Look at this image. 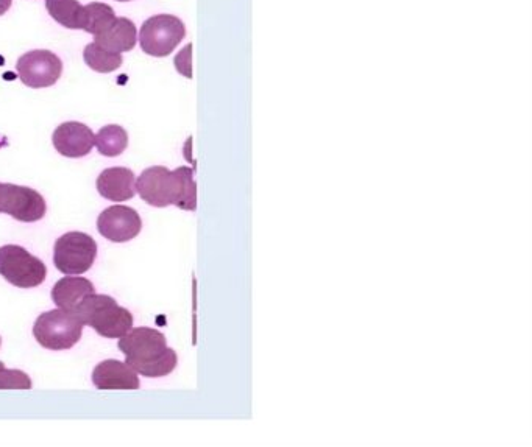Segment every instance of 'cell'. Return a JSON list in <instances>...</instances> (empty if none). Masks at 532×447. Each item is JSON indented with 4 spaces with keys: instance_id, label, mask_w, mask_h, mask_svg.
I'll use <instances>...</instances> for the list:
<instances>
[{
    "instance_id": "obj_1",
    "label": "cell",
    "mask_w": 532,
    "mask_h": 447,
    "mask_svg": "<svg viewBox=\"0 0 532 447\" xmlns=\"http://www.w3.org/2000/svg\"><path fill=\"white\" fill-rule=\"evenodd\" d=\"M136 192L155 208L177 206L183 211H196L197 184L194 170L189 167H178L169 170L167 167H149L139 175L136 181Z\"/></svg>"
},
{
    "instance_id": "obj_2",
    "label": "cell",
    "mask_w": 532,
    "mask_h": 447,
    "mask_svg": "<svg viewBox=\"0 0 532 447\" xmlns=\"http://www.w3.org/2000/svg\"><path fill=\"white\" fill-rule=\"evenodd\" d=\"M118 346L127 359V365L142 376L157 379L177 368V352L167 346L166 337L157 329H130L122 335Z\"/></svg>"
},
{
    "instance_id": "obj_3",
    "label": "cell",
    "mask_w": 532,
    "mask_h": 447,
    "mask_svg": "<svg viewBox=\"0 0 532 447\" xmlns=\"http://www.w3.org/2000/svg\"><path fill=\"white\" fill-rule=\"evenodd\" d=\"M75 314L100 337L121 338L133 328V315L108 295L91 293L79 304Z\"/></svg>"
},
{
    "instance_id": "obj_4",
    "label": "cell",
    "mask_w": 532,
    "mask_h": 447,
    "mask_svg": "<svg viewBox=\"0 0 532 447\" xmlns=\"http://www.w3.org/2000/svg\"><path fill=\"white\" fill-rule=\"evenodd\" d=\"M85 324L71 310L44 312L33 326L36 342L50 351H66L80 342Z\"/></svg>"
},
{
    "instance_id": "obj_5",
    "label": "cell",
    "mask_w": 532,
    "mask_h": 447,
    "mask_svg": "<svg viewBox=\"0 0 532 447\" xmlns=\"http://www.w3.org/2000/svg\"><path fill=\"white\" fill-rule=\"evenodd\" d=\"M0 276L19 289H33L46 281L47 267L18 245L0 248Z\"/></svg>"
},
{
    "instance_id": "obj_6",
    "label": "cell",
    "mask_w": 532,
    "mask_h": 447,
    "mask_svg": "<svg viewBox=\"0 0 532 447\" xmlns=\"http://www.w3.org/2000/svg\"><path fill=\"white\" fill-rule=\"evenodd\" d=\"M186 27L174 15H157L147 19L139 30V44L150 57L163 58L171 55L185 39Z\"/></svg>"
},
{
    "instance_id": "obj_7",
    "label": "cell",
    "mask_w": 532,
    "mask_h": 447,
    "mask_svg": "<svg viewBox=\"0 0 532 447\" xmlns=\"http://www.w3.org/2000/svg\"><path fill=\"white\" fill-rule=\"evenodd\" d=\"M97 243L85 233H68L55 242L54 264L64 275H83L93 267Z\"/></svg>"
},
{
    "instance_id": "obj_8",
    "label": "cell",
    "mask_w": 532,
    "mask_h": 447,
    "mask_svg": "<svg viewBox=\"0 0 532 447\" xmlns=\"http://www.w3.org/2000/svg\"><path fill=\"white\" fill-rule=\"evenodd\" d=\"M46 200L30 187L0 183V214H8L18 222H40L46 215Z\"/></svg>"
},
{
    "instance_id": "obj_9",
    "label": "cell",
    "mask_w": 532,
    "mask_h": 447,
    "mask_svg": "<svg viewBox=\"0 0 532 447\" xmlns=\"http://www.w3.org/2000/svg\"><path fill=\"white\" fill-rule=\"evenodd\" d=\"M16 71L27 88H49L60 80L63 63L50 50H32L19 58Z\"/></svg>"
},
{
    "instance_id": "obj_10",
    "label": "cell",
    "mask_w": 532,
    "mask_h": 447,
    "mask_svg": "<svg viewBox=\"0 0 532 447\" xmlns=\"http://www.w3.org/2000/svg\"><path fill=\"white\" fill-rule=\"evenodd\" d=\"M97 229L102 237L116 243L128 242L139 236L142 220L138 212L127 206L105 209L97 219Z\"/></svg>"
},
{
    "instance_id": "obj_11",
    "label": "cell",
    "mask_w": 532,
    "mask_h": 447,
    "mask_svg": "<svg viewBox=\"0 0 532 447\" xmlns=\"http://www.w3.org/2000/svg\"><path fill=\"white\" fill-rule=\"evenodd\" d=\"M96 134L80 122H66L54 131L52 142L55 150L66 158H83L94 147Z\"/></svg>"
},
{
    "instance_id": "obj_12",
    "label": "cell",
    "mask_w": 532,
    "mask_h": 447,
    "mask_svg": "<svg viewBox=\"0 0 532 447\" xmlns=\"http://www.w3.org/2000/svg\"><path fill=\"white\" fill-rule=\"evenodd\" d=\"M93 382L99 390H138L141 387L138 373L127 363L113 359L94 368Z\"/></svg>"
},
{
    "instance_id": "obj_13",
    "label": "cell",
    "mask_w": 532,
    "mask_h": 447,
    "mask_svg": "<svg viewBox=\"0 0 532 447\" xmlns=\"http://www.w3.org/2000/svg\"><path fill=\"white\" fill-rule=\"evenodd\" d=\"M97 191L105 200H132L136 194L135 173L127 167L105 169L97 178Z\"/></svg>"
},
{
    "instance_id": "obj_14",
    "label": "cell",
    "mask_w": 532,
    "mask_h": 447,
    "mask_svg": "<svg viewBox=\"0 0 532 447\" xmlns=\"http://www.w3.org/2000/svg\"><path fill=\"white\" fill-rule=\"evenodd\" d=\"M94 43L110 52H130L138 43V30L130 19L116 16L107 29L94 36Z\"/></svg>"
},
{
    "instance_id": "obj_15",
    "label": "cell",
    "mask_w": 532,
    "mask_h": 447,
    "mask_svg": "<svg viewBox=\"0 0 532 447\" xmlns=\"http://www.w3.org/2000/svg\"><path fill=\"white\" fill-rule=\"evenodd\" d=\"M96 293L93 282L80 276H66L52 289V301L58 309L75 312L86 296Z\"/></svg>"
},
{
    "instance_id": "obj_16",
    "label": "cell",
    "mask_w": 532,
    "mask_h": 447,
    "mask_svg": "<svg viewBox=\"0 0 532 447\" xmlns=\"http://www.w3.org/2000/svg\"><path fill=\"white\" fill-rule=\"evenodd\" d=\"M49 15L66 29L83 30L85 27V5L79 0H46Z\"/></svg>"
},
{
    "instance_id": "obj_17",
    "label": "cell",
    "mask_w": 532,
    "mask_h": 447,
    "mask_svg": "<svg viewBox=\"0 0 532 447\" xmlns=\"http://www.w3.org/2000/svg\"><path fill=\"white\" fill-rule=\"evenodd\" d=\"M94 145L100 155L116 158L128 147V134L121 125H107L94 136Z\"/></svg>"
},
{
    "instance_id": "obj_18",
    "label": "cell",
    "mask_w": 532,
    "mask_h": 447,
    "mask_svg": "<svg viewBox=\"0 0 532 447\" xmlns=\"http://www.w3.org/2000/svg\"><path fill=\"white\" fill-rule=\"evenodd\" d=\"M83 58H85L86 66L99 72V74H110V72L118 71L124 63L121 53L110 52L96 43L88 44L85 47Z\"/></svg>"
},
{
    "instance_id": "obj_19",
    "label": "cell",
    "mask_w": 532,
    "mask_h": 447,
    "mask_svg": "<svg viewBox=\"0 0 532 447\" xmlns=\"http://www.w3.org/2000/svg\"><path fill=\"white\" fill-rule=\"evenodd\" d=\"M116 19L113 8L100 2H91L85 5V32L91 35H99L102 30L107 29L108 25Z\"/></svg>"
},
{
    "instance_id": "obj_20",
    "label": "cell",
    "mask_w": 532,
    "mask_h": 447,
    "mask_svg": "<svg viewBox=\"0 0 532 447\" xmlns=\"http://www.w3.org/2000/svg\"><path fill=\"white\" fill-rule=\"evenodd\" d=\"M32 387V379L24 371L7 370L4 362H0V390H30Z\"/></svg>"
},
{
    "instance_id": "obj_21",
    "label": "cell",
    "mask_w": 532,
    "mask_h": 447,
    "mask_svg": "<svg viewBox=\"0 0 532 447\" xmlns=\"http://www.w3.org/2000/svg\"><path fill=\"white\" fill-rule=\"evenodd\" d=\"M13 0H0V16H4L10 10Z\"/></svg>"
},
{
    "instance_id": "obj_22",
    "label": "cell",
    "mask_w": 532,
    "mask_h": 447,
    "mask_svg": "<svg viewBox=\"0 0 532 447\" xmlns=\"http://www.w3.org/2000/svg\"><path fill=\"white\" fill-rule=\"evenodd\" d=\"M118 2H130V0H118Z\"/></svg>"
},
{
    "instance_id": "obj_23",
    "label": "cell",
    "mask_w": 532,
    "mask_h": 447,
    "mask_svg": "<svg viewBox=\"0 0 532 447\" xmlns=\"http://www.w3.org/2000/svg\"><path fill=\"white\" fill-rule=\"evenodd\" d=\"M0 346H2V338H0Z\"/></svg>"
}]
</instances>
